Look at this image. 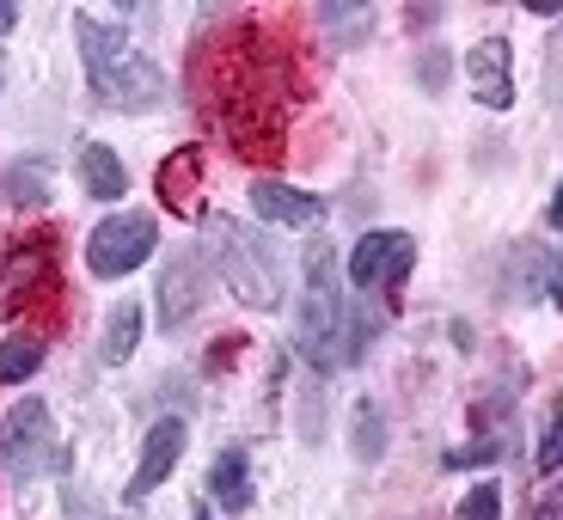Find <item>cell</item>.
I'll return each instance as SVG.
<instances>
[{
  "label": "cell",
  "instance_id": "19",
  "mask_svg": "<svg viewBox=\"0 0 563 520\" xmlns=\"http://www.w3.org/2000/svg\"><path fill=\"white\" fill-rule=\"evenodd\" d=\"M453 520H503V490H496V484H478V490L460 502Z\"/></svg>",
  "mask_w": 563,
  "mask_h": 520
},
{
  "label": "cell",
  "instance_id": "20",
  "mask_svg": "<svg viewBox=\"0 0 563 520\" xmlns=\"http://www.w3.org/2000/svg\"><path fill=\"white\" fill-rule=\"evenodd\" d=\"M539 472H545V478L558 472V417H551L545 435H539Z\"/></svg>",
  "mask_w": 563,
  "mask_h": 520
},
{
  "label": "cell",
  "instance_id": "15",
  "mask_svg": "<svg viewBox=\"0 0 563 520\" xmlns=\"http://www.w3.org/2000/svg\"><path fill=\"white\" fill-rule=\"evenodd\" d=\"M37 367H43V338H37V331H19V338L0 343V380H7V386L31 380Z\"/></svg>",
  "mask_w": 563,
  "mask_h": 520
},
{
  "label": "cell",
  "instance_id": "18",
  "mask_svg": "<svg viewBox=\"0 0 563 520\" xmlns=\"http://www.w3.org/2000/svg\"><path fill=\"white\" fill-rule=\"evenodd\" d=\"M355 453H362V460H380V453H386V422H380V410H374V405L355 410Z\"/></svg>",
  "mask_w": 563,
  "mask_h": 520
},
{
  "label": "cell",
  "instance_id": "17",
  "mask_svg": "<svg viewBox=\"0 0 563 520\" xmlns=\"http://www.w3.org/2000/svg\"><path fill=\"white\" fill-rule=\"evenodd\" d=\"M135 338H141V307H117L111 324H104V362H129L135 355Z\"/></svg>",
  "mask_w": 563,
  "mask_h": 520
},
{
  "label": "cell",
  "instance_id": "8",
  "mask_svg": "<svg viewBox=\"0 0 563 520\" xmlns=\"http://www.w3.org/2000/svg\"><path fill=\"white\" fill-rule=\"evenodd\" d=\"M465 80L490 111H508L515 104V74H508V43L503 37H484L465 49Z\"/></svg>",
  "mask_w": 563,
  "mask_h": 520
},
{
  "label": "cell",
  "instance_id": "4",
  "mask_svg": "<svg viewBox=\"0 0 563 520\" xmlns=\"http://www.w3.org/2000/svg\"><path fill=\"white\" fill-rule=\"evenodd\" d=\"M214 257H221V281L245 307H282V269L257 233H245L240 221H214Z\"/></svg>",
  "mask_w": 563,
  "mask_h": 520
},
{
  "label": "cell",
  "instance_id": "21",
  "mask_svg": "<svg viewBox=\"0 0 563 520\" xmlns=\"http://www.w3.org/2000/svg\"><path fill=\"white\" fill-rule=\"evenodd\" d=\"M19 25V13H13V7H0V31H13Z\"/></svg>",
  "mask_w": 563,
  "mask_h": 520
},
{
  "label": "cell",
  "instance_id": "14",
  "mask_svg": "<svg viewBox=\"0 0 563 520\" xmlns=\"http://www.w3.org/2000/svg\"><path fill=\"white\" fill-rule=\"evenodd\" d=\"M37 281H49V252L43 245H31V252H13L7 257V269H0V300L13 307L25 288H37Z\"/></svg>",
  "mask_w": 563,
  "mask_h": 520
},
{
  "label": "cell",
  "instance_id": "9",
  "mask_svg": "<svg viewBox=\"0 0 563 520\" xmlns=\"http://www.w3.org/2000/svg\"><path fill=\"white\" fill-rule=\"evenodd\" d=\"M252 209L264 214V221L276 226H312L324 221V202L307 197V190H295V184H276V178H257L252 184Z\"/></svg>",
  "mask_w": 563,
  "mask_h": 520
},
{
  "label": "cell",
  "instance_id": "11",
  "mask_svg": "<svg viewBox=\"0 0 563 520\" xmlns=\"http://www.w3.org/2000/svg\"><path fill=\"white\" fill-rule=\"evenodd\" d=\"M197 178H202V147H178L159 166V202L178 214H197Z\"/></svg>",
  "mask_w": 563,
  "mask_h": 520
},
{
  "label": "cell",
  "instance_id": "12",
  "mask_svg": "<svg viewBox=\"0 0 563 520\" xmlns=\"http://www.w3.org/2000/svg\"><path fill=\"white\" fill-rule=\"evenodd\" d=\"M80 184H86V197L117 202L129 190V172H123V159H117L104 141H86V147H80Z\"/></svg>",
  "mask_w": 563,
  "mask_h": 520
},
{
  "label": "cell",
  "instance_id": "1",
  "mask_svg": "<svg viewBox=\"0 0 563 520\" xmlns=\"http://www.w3.org/2000/svg\"><path fill=\"white\" fill-rule=\"evenodd\" d=\"M74 43H80V62H86V80L111 111H154L166 99V74L154 62L129 49L123 25H104L92 13H74Z\"/></svg>",
  "mask_w": 563,
  "mask_h": 520
},
{
  "label": "cell",
  "instance_id": "3",
  "mask_svg": "<svg viewBox=\"0 0 563 520\" xmlns=\"http://www.w3.org/2000/svg\"><path fill=\"white\" fill-rule=\"evenodd\" d=\"M0 465L13 472L19 484L43 478V472H68V447L56 441V422L43 398H25L0 417Z\"/></svg>",
  "mask_w": 563,
  "mask_h": 520
},
{
  "label": "cell",
  "instance_id": "6",
  "mask_svg": "<svg viewBox=\"0 0 563 520\" xmlns=\"http://www.w3.org/2000/svg\"><path fill=\"white\" fill-rule=\"evenodd\" d=\"M410 264H417V240L410 233H367L350 252V281L362 295L367 288H398L410 276Z\"/></svg>",
  "mask_w": 563,
  "mask_h": 520
},
{
  "label": "cell",
  "instance_id": "2",
  "mask_svg": "<svg viewBox=\"0 0 563 520\" xmlns=\"http://www.w3.org/2000/svg\"><path fill=\"white\" fill-rule=\"evenodd\" d=\"M343 295H338V257L331 245H307V300H300V355L312 367H338L350 362V343H343Z\"/></svg>",
  "mask_w": 563,
  "mask_h": 520
},
{
  "label": "cell",
  "instance_id": "13",
  "mask_svg": "<svg viewBox=\"0 0 563 520\" xmlns=\"http://www.w3.org/2000/svg\"><path fill=\"white\" fill-rule=\"evenodd\" d=\"M209 496L227 508V515L252 508V472H245V453H240V447L214 453V465H209Z\"/></svg>",
  "mask_w": 563,
  "mask_h": 520
},
{
  "label": "cell",
  "instance_id": "7",
  "mask_svg": "<svg viewBox=\"0 0 563 520\" xmlns=\"http://www.w3.org/2000/svg\"><path fill=\"white\" fill-rule=\"evenodd\" d=\"M184 441L190 435H184L178 417H159L154 429H147V441H141V465H135V478H129V496H135V502L141 496H154L159 484L172 478V465L184 460Z\"/></svg>",
  "mask_w": 563,
  "mask_h": 520
},
{
  "label": "cell",
  "instance_id": "5",
  "mask_svg": "<svg viewBox=\"0 0 563 520\" xmlns=\"http://www.w3.org/2000/svg\"><path fill=\"white\" fill-rule=\"evenodd\" d=\"M154 245H159V233L147 214H111V221L92 226L86 264H92V276H129V269H141L154 257Z\"/></svg>",
  "mask_w": 563,
  "mask_h": 520
},
{
  "label": "cell",
  "instance_id": "10",
  "mask_svg": "<svg viewBox=\"0 0 563 520\" xmlns=\"http://www.w3.org/2000/svg\"><path fill=\"white\" fill-rule=\"evenodd\" d=\"M197 300H202V264H197V252H178L166 269V281H159V319H166V331L190 319Z\"/></svg>",
  "mask_w": 563,
  "mask_h": 520
},
{
  "label": "cell",
  "instance_id": "16",
  "mask_svg": "<svg viewBox=\"0 0 563 520\" xmlns=\"http://www.w3.org/2000/svg\"><path fill=\"white\" fill-rule=\"evenodd\" d=\"M0 190H7V197L13 202H43L49 197V166H43V159H13V166L0 172Z\"/></svg>",
  "mask_w": 563,
  "mask_h": 520
}]
</instances>
